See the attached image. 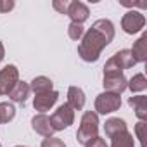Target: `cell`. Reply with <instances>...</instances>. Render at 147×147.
I'll return each instance as SVG.
<instances>
[{"instance_id":"cell-1","label":"cell","mask_w":147,"mask_h":147,"mask_svg":"<svg viewBox=\"0 0 147 147\" xmlns=\"http://www.w3.org/2000/svg\"><path fill=\"white\" fill-rule=\"evenodd\" d=\"M114 38V24L109 19H97L88 28L78 45V55L85 62H97L102 50Z\"/></svg>"},{"instance_id":"cell-2","label":"cell","mask_w":147,"mask_h":147,"mask_svg":"<svg viewBox=\"0 0 147 147\" xmlns=\"http://www.w3.org/2000/svg\"><path fill=\"white\" fill-rule=\"evenodd\" d=\"M102 85H104V92H111V94H116V95H121L126 90V85H128V80L125 78L123 71L111 59H107L106 64H104Z\"/></svg>"},{"instance_id":"cell-3","label":"cell","mask_w":147,"mask_h":147,"mask_svg":"<svg viewBox=\"0 0 147 147\" xmlns=\"http://www.w3.org/2000/svg\"><path fill=\"white\" fill-rule=\"evenodd\" d=\"M99 137V114L95 111H85L76 131V140L80 145L88 147Z\"/></svg>"},{"instance_id":"cell-4","label":"cell","mask_w":147,"mask_h":147,"mask_svg":"<svg viewBox=\"0 0 147 147\" xmlns=\"http://www.w3.org/2000/svg\"><path fill=\"white\" fill-rule=\"evenodd\" d=\"M50 123L54 131H62L66 128H69L73 123H75V109H73L67 102L61 104L57 107V111L50 116Z\"/></svg>"},{"instance_id":"cell-5","label":"cell","mask_w":147,"mask_h":147,"mask_svg":"<svg viewBox=\"0 0 147 147\" xmlns=\"http://www.w3.org/2000/svg\"><path fill=\"white\" fill-rule=\"evenodd\" d=\"M121 107V97L111 92H102L95 97V113L97 114H111Z\"/></svg>"},{"instance_id":"cell-6","label":"cell","mask_w":147,"mask_h":147,"mask_svg":"<svg viewBox=\"0 0 147 147\" xmlns=\"http://www.w3.org/2000/svg\"><path fill=\"white\" fill-rule=\"evenodd\" d=\"M145 26V16L140 11H128L121 19V30L126 35L140 33Z\"/></svg>"},{"instance_id":"cell-7","label":"cell","mask_w":147,"mask_h":147,"mask_svg":"<svg viewBox=\"0 0 147 147\" xmlns=\"http://www.w3.org/2000/svg\"><path fill=\"white\" fill-rule=\"evenodd\" d=\"M19 82V69L14 64H7L0 69V95H9V92Z\"/></svg>"},{"instance_id":"cell-8","label":"cell","mask_w":147,"mask_h":147,"mask_svg":"<svg viewBox=\"0 0 147 147\" xmlns=\"http://www.w3.org/2000/svg\"><path fill=\"white\" fill-rule=\"evenodd\" d=\"M66 16H69L71 23L83 24V23L90 18V9H88L87 4L80 2V0H73V2H69V5H67Z\"/></svg>"},{"instance_id":"cell-9","label":"cell","mask_w":147,"mask_h":147,"mask_svg":"<svg viewBox=\"0 0 147 147\" xmlns=\"http://www.w3.org/2000/svg\"><path fill=\"white\" fill-rule=\"evenodd\" d=\"M57 99H59V92H55V90H50V92H45V94H36L33 97V107L40 114H45L47 111H50L55 106Z\"/></svg>"},{"instance_id":"cell-10","label":"cell","mask_w":147,"mask_h":147,"mask_svg":"<svg viewBox=\"0 0 147 147\" xmlns=\"http://www.w3.org/2000/svg\"><path fill=\"white\" fill-rule=\"evenodd\" d=\"M31 128L35 133L42 135V137H54V128H52V123H50V116L47 114H35L31 118Z\"/></svg>"},{"instance_id":"cell-11","label":"cell","mask_w":147,"mask_h":147,"mask_svg":"<svg viewBox=\"0 0 147 147\" xmlns=\"http://www.w3.org/2000/svg\"><path fill=\"white\" fill-rule=\"evenodd\" d=\"M121 71H125V69H130V67H133L137 62H135V59H133V55H131V52H130V49H121V50H118L113 57H109Z\"/></svg>"},{"instance_id":"cell-12","label":"cell","mask_w":147,"mask_h":147,"mask_svg":"<svg viewBox=\"0 0 147 147\" xmlns=\"http://www.w3.org/2000/svg\"><path fill=\"white\" fill-rule=\"evenodd\" d=\"M128 106L133 107V113L138 118V121L147 119V97L145 95H131L128 99Z\"/></svg>"},{"instance_id":"cell-13","label":"cell","mask_w":147,"mask_h":147,"mask_svg":"<svg viewBox=\"0 0 147 147\" xmlns=\"http://www.w3.org/2000/svg\"><path fill=\"white\" fill-rule=\"evenodd\" d=\"M85 92L80 87H69L67 88V104L75 109V111H82L85 107Z\"/></svg>"},{"instance_id":"cell-14","label":"cell","mask_w":147,"mask_h":147,"mask_svg":"<svg viewBox=\"0 0 147 147\" xmlns=\"http://www.w3.org/2000/svg\"><path fill=\"white\" fill-rule=\"evenodd\" d=\"M126 130H128L126 121L121 119V118H109V119L104 123V133H106L107 138H111V137H114V135H118V133H123V131H126Z\"/></svg>"},{"instance_id":"cell-15","label":"cell","mask_w":147,"mask_h":147,"mask_svg":"<svg viewBox=\"0 0 147 147\" xmlns=\"http://www.w3.org/2000/svg\"><path fill=\"white\" fill-rule=\"evenodd\" d=\"M30 83H26V82H18L16 83V87L9 92V99L12 100V102H18V104H24L26 102V99L30 97Z\"/></svg>"},{"instance_id":"cell-16","label":"cell","mask_w":147,"mask_h":147,"mask_svg":"<svg viewBox=\"0 0 147 147\" xmlns=\"http://www.w3.org/2000/svg\"><path fill=\"white\" fill-rule=\"evenodd\" d=\"M130 52H131L135 62H145L147 61V35L145 33L133 43V47L130 49Z\"/></svg>"},{"instance_id":"cell-17","label":"cell","mask_w":147,"mask_h":147,"mask_svg":"<svg viewBox=\"0 0 147 147\" xmlns=\"http://www.w3.org/2000/svg\"><path fill=\"white\" fill-rule=\"evenodd\" d=\"M30 90H31L35 95H36V94H45V92L54 90V83H52V80L47 78V76H36V78L31 80Z\"/></svg>"},{"instance_id":"cell-18","label":"cell","mask_w":147,"mask_h":147,"mask_svg":"<svg viewBox=\"0 0 147 147\" xmlns=\"http://www.w3.org/2000/svg\"><path fill=\"white\" fill-rule=\"evenodd\" d=\"M126 88H128L131 94L144 92V90L147 88V80H145V75H144V73H137V75H133V76L128 80Z\"/></svg>"},{"instance_id":"cell-19","label":"cell","mask_w":147,"mask_h":147,"mask_svg":"<svg viewBox=\"0 0 147 147\" xmlns=\"http://www.w3.org/2000/svg\"><path fill=\"white\" fill-rule=\"evenodd\" d=\"M111 147H135V138L126 130L123 133H118V135L111 137Z\"/></svg>"},{"instance_id":"cell-20","label":"cell","mask_w":147,"mask_h":147,"mask_svg":"<svg viewBox=\"0 0 147 147\" xmlns=\"http://www.w3.org/2000/svg\"><path fill=\"white\" fill-rule=\"evenodd\" d=\"M16 116V107L11 102H0V125L11 123Z\"/></svg>"},{"instance_id":"cell-21","label":"cell","mask_w":147,"mask_h":147,"mask_svg":"<svg viewBox=\"0 0 147 147\" xmlns=\"http://www.w3.org/2000/svg\"><path fill=\"white\" fill-rule=\"evenodd\" d=\"M83 33H85L83 24H78V23H69V26H67V35H69V38H71V40L80 42V40H82V36H83Z\"/></svg>"},{"instance_id":"cell-22","label":"cell","mask_w":147,"mask_h":147,"mask_svg":"<svg viewBox=\"0 0 147 147\" xmlns=\"http://www.w3.org/2000/svg\"><path fill=\"white\" fill-rule=\"evenodd\" d=\"M42 147H66V144L57 137H47L42 140Z\"/></svg>"},{"instance_id":"cell-23","label":"cell","mask_w":147,"mask_h":147,"mask_svg":"<svg viewBox=\"0 0 147 147\" xmlns=\"http://www.w3.org/2000/svg\"><path fill=\"white\" fill-rule=\"evenodd\" d=\"M145 121H138L137 125H135V135H137V138H138V142H140V145L142 147H145V144H144V133H145Z\"/></svg>"},{"instance_id":"cell-24","label":"cell","mask_w":147,"mask_h":147,"mask_svg":"<svg viewBox=\"0 0 147 147\" xmlns=\"http://www.w3.org/2000/svg\"><path fill=\"white\" fill-rule=\"evenodd\" d=\"M54 9L55 11H59L61 14H66V11H67V5H69V2H66V0H54Z\"/></svg>"},{"instance_id":"cell-25","label":"cell","mask_w":147,"mask_h":147,"mask_svg":"<svg viewBox=\"0 0 147 147\" xmlns=\"http://www.w3.org/2000/svg\"><path fill=\"white\" fill-rule=\"evenodd\" d=\"M14 2L12 0H0V14H4V12H9L14 9Z\"/></svg>"},{"instance_id":"cell-26","label":"cell","mask_w":147,"mask_h":147,"mask_svg":"<svg viewBox=\"0 0 147 147\" xmlns=\"http://www.w3.org/2000/svg\"><path fill=\"white\" fill-rule=\"evenodd\" d=\"M88 147H107V144H106V140H104V138L97 137V138H95V140L88 145Z\"/></svg>"},{"instance_id":"cell-27","label":"cell","mask_w":147,"mask_h":147,"mask_svg":"<svg viewBox=\"0 0 147 147\" xmlns=\"http://www.w3.org/2000/svg\"><path fill=\"white\" fill-rule=\"evenodd\" d=\"M4 57H5V47H4L2 42H0V62L4 61Z\"/></svg>"},{"instance_id":"cell-28","label":"cell","mask_w":147,"mask_h":147,"mask_svg":"<svg viewBox=\"0 0 147 147\" xmlns=\"http://www.w3.org/2000/svg\"><path fill=\"white\" fill-rule=\"evenodd\" d=\"M14 147H26V145H14Z\"/></svg>"},{"instance_id":"cell-29","label":"cell","mask_w":147,"mask_h":147,"mask_svg":"<svg viewBox=\"0 0 147 147\" xmlns=\"http://www.w3.org/2000/svg\"><path fill=\"white\" fill-rule=\"evenodd\" d=\"M0 147H2V144H0Z\"/></svg>"}]
</instances>
